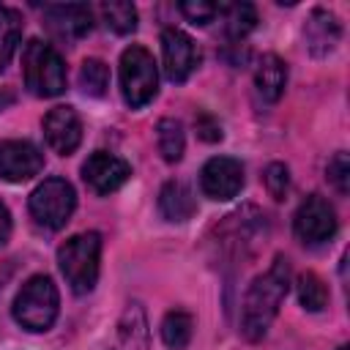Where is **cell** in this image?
<instances>
[{
	"label": "cell",
	"instance_id": "1",
	"mask_svg": "<svg viewBox=\"0 0 350 350\" xmlns=\"http://www.w3.org/2000/svg\"><path fill=\"white\" fill-rule=\"evenodd\" d=\"M287 290H290V265L284 257H276L273 265L252 282V287L246 290V298H243L241 334L249 342H260L268 334Z\"/></svg>",
	"mask_w": 350,
	"mask_h": 350
},
{
	"label": "cell",
	"instance_id": "2",
	"mask_svg": "<svg viewBox=\"0 0 350 350\" xmlns=\"http://www.w3.org/2000/svg\"><path fill=\"white\" fill-rule=\"evenodd\" d=\"M98 260H101V235L79 232L71 235L57 249V265L74 293H90L98 282Z\"/></svg>",
	"mask_w": 350,
	"mask_h": 350
},
{
	"label": "cell",
	"instance_id": "3",
	"mask_svg": "<svg viewBox=\"0 0 350 350\" xmlns=\"http://www.w3.org/2000/svg\"><path fill=\"white\" fill-rule=\"evenodd\" d=\"M60 295L46 273L30 276L14 298V320L27 331H46L57 320Z\"/></svg>",
	"mask_w": 350,
	"mask_h": 350
},
{
	"label": "cell",
	"instance_id": "4",
	"mask_svg": "<svg viewBox=\"0 0 350 350\" xmlns=\"http://www.w3.org/2000/svg\"><path fill=\"white\" fill-rule=\"evenodd\" d=\"M25 85L38 98H55L66 90V66L55 46L33 38L22 52Z\"/></svg>",
	"mask_w": 350,
	"mask_h": 350
},
{
	"label": "cell",
	"instance_id": "5",
	"mask_svg": "<svg viewBox=\"0 0 350 350\" xmlns=\"http://www.w3.org/2000/svg\"><path fill=\"white\" fill-rule=\"evenodd\" d=\"M156 90H159V71H156L153 55L145 46L131 44L120 55V93H123V101L131 109H139L148 101H153Z\"/></svg>",
	"mask_w": 350,
	"mask_h": 350
},
{
	"label": "cell",
	"instance_id": "6",
	"mask_svg": "<svg viewBox=\"0 0 350 350\" xmlns=\"http://www.w3.org/2000/svg\"><path fill=\"white\" fill-rule=\"evenodd\" d=\"M30 216L46 227V230H60L66 227V221L71 219L74 208H77V191L66 178H46L44 183H38L27 200Z\"/></svg>",
	"mask_w": 350,
	"mask_h": 350
},
{
	"label": "cell",
	"instance_id": "7",
	"mask_svg": "<svg viewBox=\"0 0 350 350\" xmlns=\"http://www.w3.org/2000/svg\"><path fill=\"white\" fill-rule=\"evenodd\" d=\"M293 230H295L298 241H304L309 246L331 241L336 232V213H334L331 202L320 194H309L293 216Z\"/></svg>",
	"mask_w": 350,
	"mask_h": 350
},
{
	"label": "cell",
	"instance_id": "8",
	"mask_svg": "<svg viewBox=\"0 0 350 350\" xmlns=\"http://www.w3.org/2000/svg\"><path fill=\"white\" fill-rule=\"evenodd\" d=\"M200 189L211 200H232L243 189V164L232 156H213L200 170Z\"/></svg>",
	"mask_w": 350,
	"mask_h": 350
},
{
	"label": "cell",
	"instance_id": "9",
	"mask_svg": "<svg viewBox=\"0 0 350 350\" xmlns=\"http://www.w3.org/2000/svg\"><path fill=\"white\" fill-rule=\"evenodd\" d=\"M161 57H164V74L170 82H186L191 71L200 66L197 44L178 27H167L161 33Z\"/></svg>",
	"mask_w": 350,
	"mask_h": 350
},
{
	"label": "cell",
	"instance_id": "10",
	"mask_svg": "<svg viewBox=\"0 0 350 350\" xmlns=\"http://www.w3.org/2000/svg\"><path fill=\"white\" fill-rule=\"evenodd\" d=\"M44 167V153L27 139H5L0 142V175L11 183L30 180Z\"/></svg>",
	"mask_w": 350,
	"mask_h": 350
},
{
	"label": "cell",
	"instance_id": "11",
	"mask_svg": "<svg viewBox=\"0 0 350 350\" xmlns=\"http://www.w3.org/2000/svg\"><path fill=\"white\" fill-rule=\"evenodd\" d=\"M44 137H46V145L60 153V156H68L79 148L82 142V120L77 115L74 107H52L44 118Z\"/></svg>",
	"mask_w": 350,
	"mask_h": 350
},
{
	"label": "cell",
	"instance_id": "12",
	"mask_svg": "<svg viewBox=\"0 0 350 350\" xmlns=\"http://www.w3.org/2000/svg\"><path fill=\"white\" fill-rule=\"evenodd\" d=\"M44 25L46 30L60 41H77L90 33L93 14L85 3H60L44 8Z\"/></svg>",
	"mask_w": 350,
	"mask_h": 350
},
{
	"label": "cell",
	"instance_id": "13",
	"mask_svg": "<svg viewBox=\"0 0 350 350\" xmlns=\"http://www.w3.org/2000/svg\"><path fill=\"white\" fill-rule=\"evenodd\" d=\"M131 175V167L129 161L112 156V153H104V150H96L93 156H88V161L82 164V178L85 183L96 191V194H109V191H118Z\"/></svg>",
	"mask_w": 350,
	"mask_h": 350
},
{
	"label": "cell",
	"instance_id": "14",
	"mask_svg": "<svg viewBox=\"0 0 350 350\" xmlns=\"http://www.w3.org/2000/svg\"><path fill=\"white\" fill-rule=\"evenodd\" d=\"M304 38H306V49L314 57H323L336 49L339 38H342V22L336 19V14H331L325 8H314L304 25Z\"/></svg>",
	"mask_w": 350,
	"mask_h": 350
},
{
	"label": "cell",
	"instance_id": "15",
	"mask_svg": "<svg viewBox=\"0 0 350 350\" xmlns=\"http://www.w3.org/2000/svg\"><path fill=\"white\" fill-rule=\"evenodd\" d=\"M254 85H257V93L265 98V101H279L282 93H284V85H287V66L279 55H262L257 68H254Z\"/></svg>",
	"mask_w": 350,
	"mask_h": 350
},
{
	"label": "cell",
	"instance_id": "16",
	"mask_svg": "<svg viewBox=\"0 0 350 350\" xmlns=\"http://www.w3.org/2000/svg\"><path fill=\"white\" fill-rule=\"evenodd\" d=\"M159 211L167 221H186L194 216L197 211V202H194V194L186 183L180 180H167L159 191Z\"/></svg>",
	"mask_w": 350,
	"mask_h": 350
},
{
	"label": "cell",
	"instance_id": "17",
	"mask_svg": "<svg viewBox=\"0 0 350 350\" xmlns=\"http://www.w3.org/2000/svg\"><path fill=\"white\" fill-rule=\"evenodd\" d=\"M22 38V14L16 8L0 5V71L11 63Z\"/></svg>",
	"mask_w": 350,
	"mask_h": 350
},
{
	"label": "cell",
	"instance_id": "18",
	"mask_svg": "<svg viewBox=\"0 0 350 350\" xmlns=\"http://www.w3.org/2000/svg\"><path fill=\"white\" fill-rule=\"evenodd\" d=\"M191 331H194V320L183 309H172L161 320V339L170 350H183L191 342Z\"/></svg>",
	"mask_w": 350,
	"mask_h": 350
},
{
	"label": "cell",
	"instance_id": "19",
	"mask_svg": "<svg viewBox=\"0 0 350 350\" xmlns=\"http://www.w3.org/2000/svg\"><path fill=\"white\" fill-rule=\"evenodd\" d=\"M219 16H224V30H227V38H232V41L246 38L254 30V25H257V11L249 3L221 5V14Z\"/></svg>",
	"mask_w": 350,
	"mask_h": 350
},
{
	"label": "cell",
	"instance_id": "20",
	"mask_svg": "<svg viewBox=\"0 0 350 350\" xmlns=\"http://www.w3.org/2000/svg\"><path fill=\"white\" fill-rule=\"evenodd\" d=\"M120 339L129 350H148V323L139 304H129L120 317Z\"/></svg>",
	"mask_w": 350,
	"mask_h": 350
},
{
	"label": "cell",
	"instance_id": "21",
	"mask_svg": "<svg viewBox=\"0 0 350 350\" xmlns=\"http://www.w3.org/2000/svg\"><path fill=\"white\" fill-rule=\"evenodd\" d=\"M156 139H159V153L164 156V161H180L183 148H186V137H183V126L175 118H161L156 126Z\"/></svg>",
	"mask_w": 350,
	"mask_h": 350
},
{
	"label": "cell",
	"instance_id": "22",
	"mask_svg": "<svg viewBox=\"0 0 350 350\" xmlns=\"http://www.w3.org/2000/svg\"><path fill=\"white\" fill-rule=\"evenodd\" d=\"M101 16L107 22V27L118 36H129L137 30V8L131 3L115 0V3H101Z\"/></svg>",
	"mask_w": 350,
	"mask_h": 350
},
{
	"label": "cell",
	"instance_id": "23",
	"mask_svg": "<svg viewBox=\"0 0 350 350\" xmlns=\"http://www.w3.org/2000/svg\"><path fill=\"white\" fill-rule=\"evenodd\" d=\"M79 88L88 96H93V98L104 96L107 88H109V68H107V63L98 60V57H88L82 63V68H79Z\"/></svg>",
	"mask_w": 350,
	"mask_h": 350
},
{
	"label": "cell",
	"instance_id": "24",
	"mask_svg": "<svg viewBox=\"0 0 350 350\" xmlns=\"http://www.w3.org/2000/svg\"><path fill=\"white\" fill-rule=\"evenodd\" d=\"M295 287H298V301L306 312H320L328 304V287L323 284V279L317 273H312V271L301 273Z\"/></svg>",
	"mask_w": 350,
	"mask_h": 350
},
{
	"label": "cell",
	"instance_id": "25",
	"mask_svg": "<svg viewBox=\"0 0 350 350\" xmlns=\"http://www.w3.org/2000/svg\"><path fill=\"white\" fill-rule=\"evenodd\" d=\"M325 175H328V183H331L339 194H347V189H350V159H347L345 150L334 153V159L328 161Z\"/></svg>",
	"mask_w": 350,
	"mask_h": 350
},
{
	"label": "cell",
	"instance_id": "26",
	"mask_svg": "<svg viewBox=\"0 0 350 350\" xmlns=\"http://www.w3.org/2000/svg\"><path fill=\"white\" fill-rule=\"evenodd\" d=\"M265 189L273 200H284L287 191H290V170L282 164V161H273L268 164L265 170Z\"/></svg>",
	"mask_w": 350,
	"mask_h": 350
},
{
	"label": "cell",
	"instance_id": "27",
	"mask_svg": "<svg viewBox=\"0 0 350 350\" xmlns=\"http://www.w3.org/2000/svg\"><path fill=\"white\" fill-rule=\"evenodd\" d=\"M180 14L194 25H208L221 14V5L205 3V0H186V3H180Z\"/></svg>",
	"mask_w": 350,
	"mask_h": 350
},
{
	"label": "cell",
	"instance_id": "28",
	"mask_svg": "<svg viewBox=\"0 0 350 350\" xmlns=\"http://www.w3.org/2000/svg\"><path fill=\"white\" fill-rule=\"evenodd\" d=\"M194 126H197L200 139H205V142H219V139H221V126H219V120H213L211 115H205V112L197 115Z\"/></svg>",
	"mask_w": 350,
	"mask_h": 350
},
{
	"label": "cell",
	"instance_id": "29",
	"mask_svg": "<svg viewBox=\"0 0 350 350\" xmlns=\"http://www.w3.org/2000/svg\"><path fill=\"white\" fill-rule=\"evenodd\" d=\"M8 238H11V213H8V208L0 202V246H5Z\"/></svg>",
	"mask_w": 350,
	"mask_h": 350
},
{
	"label": "cell",
	"instance_id": "30",
	"mask_svg": "<svg viewBox=\"0 0 350 350\" xmlns=\"http://www.w3.org/2000/svg\"><path fill=\"white\" fill-rule=\"evenodd\" d=\"M8 101H11V96H0V107H3V104H8Z\"/></svg>",
	"mask_w": 350,
	"mask_h": 350
},
{
	"label": "cell",
	"instance_id": "31",
	"mask_svg": "<svg viewBox=\"0 0 350 350\" xmlns=\"http://www.w3.org/2000/svg\"><path fill=\"white\" fill-rule=\"evenodd\" d=\"M336 350H347V345H342V347H336Z\"/></svg>",
	"mask_w": 350,
	"mask_h": 350
}]
</instances>
